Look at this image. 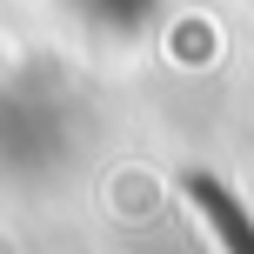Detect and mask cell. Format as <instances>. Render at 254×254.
I'll use <instances>...</instances> for the list:
<instances>
[{
	"mask_svg": "<svg viewBox=\"0 0 254 254\" xmlns=\"http://www.w3.org/2000/svg\"><path fill=\"white\" fill-rule=\"evenodd\" d=\"M181 188H188V201L207 207V221H214V234H221V248H228V254H254V221L241 214V201H234L214 174H188Z\"/></svg>",
	"mask_w": 254,
	"mask_h": 254,
	"instance_id": "1",
	"label": "cell"
}]
</instances>
